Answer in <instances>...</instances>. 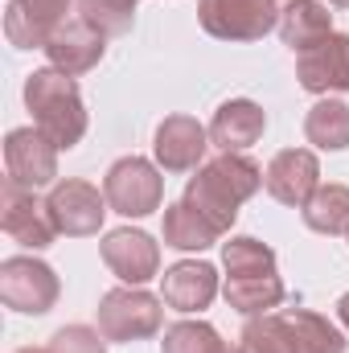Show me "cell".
I'll list each match as a JSON object with an SVG mask.
<instances>
[{"instance_id": "18", "label": "cell", "mask_w": 349, "mask_h": 353, "mask_svg": "<svg viewBox=\"0 0 349 353\" xmlns=\"http://www.w3.org/2000/svg\"><path fill=\"white\" fill-rule=\"evenodd\" d=\"M263 128H267V115H263L259 103L251 99H230L214 111L210 119V144H218L222 152H243L251 144H259Z\"/></svg>"}, {"instance_id": "11", "label": "cell", "mask_w": 349, "mask_h": 353, "mask_svg": "<svg viewBox=\"0 0 349 353\" xmlns=\"http://www.w3.org/2000/svg\"><path fill=\"white\" fill-rule=\"evenodd\" d=\"M70 0H8L4 37L17 50H46L50 37L70 21Z\"/></svg>"}, {"instance_id": "26", "label": "cell", "mask_w": 349, "mask_h": 353, "mask_svg": "<svg viewBox=\"0 0 349 353\" xmlns=\"http://www.w3.org/2000/svg\"><path fill=\"white\" fill-rule=\"evenodd\" d=\"M136 4L140 0H79V12L87 17L90 25H99L107 37H115V33H128L132 29Z\"/></svg>"}, {"instance_id": "7", "label": "cell", "mask_w": 349, "mask_h": 353, "mask_svg": "<svg viewBox=\"0 0 349 353\" xmlns=\"http://www.w3.org/2000/svg\"><path fill=\"white\" fill-rule=\"evenodd\" d=\"M58 275L54 267L41 263V259H29V255H12L0 263V300L4 308L12 312H29V316H41L58 304Z\"/></svg>"}, {"instance_id": "21", "label": "cell", "mask_w": 349, "mask_h": 353, "mask_svg": "<svg viewBox=\"0 0 349 353\" xmlns=\"http://www.w3.org/2000/svg\"><path fill=\"white\" fill-rule=\"evenodd\" d=\"M304 136L321 152H341L349 148V107L341 99H321L304 115Z\"/></svg>"}, {"instance_id": "19", "label": "cell", "mask_w": 349, "mask_h": 353, "mask_svg": "<svg viewBox=\"0 0 349 353\" xmlns=\"http://www.w3.org/2000/svg\"><path fill=\"white\" fill-rule=\"evenodd\" d=\"M333 33V12L321 0H288L279 8V37L283 46H292L296 54L321 46Z\"/></svg>"}, {"instance_id": "4", "label": "cell", "mask_w": 349, "mask_h": 353, "mask_svg": "<svg viewBox=\"0 0 349 353\" xmlns=\"http://www.w3.org/2000/svg\"><path fill=\"white\" fill-rule=\"evenodd\" d=\"M165 325V300H157L144 288H111L99 300V333L107 341H144L161 333Z\"/></svg>"}, {"instance_id": "24", "label": "cell", "mask_w": 349, "mask_h": 353, "mask_svg": "<svg viewBox=\"0 0 349 353\" xmlns=\"http://www.w3.org/2000/svg\"><path fill=\"white\" fill-rule=\"evenodd\" d=\"M243 353H296V329L283 312L251 316L243 329Z\"/></svg>"}, {"instance_id": "10", "label": "cell", "mask_w": 349, "mask_h": 353, "mask_svg": "<svg viewBox=\"0 0 349 353\" xmlns=\"http://www.w3.org/2000/svg\"><path fill=\"white\" fill-rule=\"evenodd\" d=\"M4 169L8 181L25 189H41L58 176V148L37 128H12L4 136Z\"/></svg>"}, {"instance_id": "2", "label": "cell", "mask_w": 349, "mask_h": 353, "mask_svg": "<svg viewBox=\"0 0 349 353\" xmlns=\"http://www.w3.org/2000/svg\"><path fill=\"white\" fill-rule=\"evenodd\" d=\"M222 263H226L222 296L235 312L263 316L283 304V279L275 275V251L267 243L251 234H235L230 243H222Z\"/></svg>"}, {"instance_id": "9", "label": "cell", "mask_w": 349, "mask_h": 353, "mask_svg": "<svg viewBox=\"0 0 349 353\" xmlns=\"http://www.w3.org/2000/svg\"><path fill=\"white\" fill-rule=\"evenodd\" d=\"M0 226H4V234L12 243L33 247V251L50 247L54 234H58V226L50 218V205L37 201L33 189H25L17 181H4V193H0Z\"/></svg>"}, {"instance_id": "3", "label": "cell", "mask_w": 349, "mask_h": 353, "mask_svg": "<svg viewBox=\"0 0 349 353\" xmlns=\"http://www.w3.org/2000/svg\"><path fill=\"white\" fill-rule=\"evenodd\" d=\"M25 107L33 111V128L62 152V148H74L83 136H87V107H83V94L79 83L54 66L46 70H33L25 79Z\"/></svg>"}, {"instance_id": "14", "label": "cell", "mask_w": 349, "mask_h": 353, "mask_svg": "<svg viewBox=\"0 0 349 353\" xmlns=\"http://www.w3.org/2000/svg\"><path fill=\"white\" fill-rule=\"evenodd\" d=\"M206 148H210V128H201L193 115H169V119L157 128V140H152L157 165H161L165 173L201 169Z\"/></svg>"}, {"instance_id": "8", "label": "cell", "mask_w": 349, "mask_h": 353, "mask_svg": "<svg viewBox=\"0 0 349 353\" xmlns=\"http://www.w3.org/2000/svg\"><path fill=\"white\" fill-rule=\"evenodd\" d=\"M46 205H50V218H54L58 234H66V239H90V234H99V226L107 218V197L90 181H79V176L58 181L50 189Z\"/></svg>"}, {"instance_id": "1", "label": "cell", "mask_w": 349, "mask_h": 353, "mask_svg": "<svg viewBox=\"0 0 349 353\" xmlns=\"http://www.w3.org/2000/svg\"><path fill=\"white\" fill-rule=\"evenodd\" d=\"M259 185H263V169L255 161H247L243 152H222V157L206 161L197 169V176H189L181 201H189L201 218H210L226 234L239 218V205L247 197H255Z\"/></svg>"}, {"instance_id": "30", "label": "cell", "mask_w": 349, "mask_h": 353, "mask_svg": "<svg viewBox=\"0 0 349 353\" xmlns=\"http://www.w3.org/2000/svg\"><path fill=\"white\" fill-rule=\"evenodd\" d=\"M329 4H337V8H349V0H329Z\"/></svg>"}, {"instance_id": "29", "label": "cell", "mask_w": 349, "mask_h": 353, "mask_svg": "<svg viewBox=\"0 0 349 353\" xmlns=\"http://www.w3.org/2000/svg\"><path fill=\"white\" fill-rule=\"evenodd\" d=\"M17 353H54V350H37V345H25V350H17Z\"/></svg>"}, {"instance_id": "22", "label": "cell", "mask_w": 349, "mask_h": 353, "mask_svg": "<svg viewBox=\"0 0 349 353\" xmlns=\"http://www.w3.org/2000/svg\"><path fill=\"white\" fill-rule=\"evenodd\" d=\"M283 316L296 329V353H346V333L329 316L308 308H283Z\"/></svg>"}, {"instance_id": "23", "label": "cell", "mask_w": 349, "mask_h": 353, "mask_svg": "<svg viewBox=\"0 0 349 353\" xmlns=\"http://www.w3.org/2000/svg\"><path fill=\"white\" fill-rule=\"evenodd\" d=\"M304 222L317 234H349V185H321L304 205Z\"/></svg>"}, {"instance_id": "31", "label": "cell", "mask_w": 349, "mask_h": 353, "mask_svg": "<svg viewBox=\"0 0 349 353\" xmlns=\"http://www.w3.org/2000/svg\"><path fill=\"white\" fill-rule=\"evenodd\" d=\"M226 353H243V345H226Z\"/></svg>"}, {"instance_id": "13", "label": "cell", "mask_w": 349, "mask_h": 353, "mask_svg": "<svg viewBox=\"0 0 349 353\" xmlns=\"http://www.w3.org/2000/svg\"><path fill=\"white\" fill-rule=\"evenodd\" d=\"M103 50H107V33L99 29V25H90L87 17L79 12V17H70L54 37H50V46H46V58H50V66L54 70H62V74H87L94 70L99 62H103Z\"/></svg>"}, {"instance_id": "28", "label": "cell", "mask_w": 349, "mask_h": 353, "mask_svg": "<svg viewBox=\"0 0 349 353\" xmlns=\"http://www.w3.org/2000/svg\"><path fill=\"white\" fill-rule=\"evenodd\" d=\"M337 316H341V325H346V333H349V292L337 300Z\"/></svg>"}, {"instance_id": "25", "label": "cell", "mask_w": 349, "mask_h": 353, "mask_svg": "<svg viewBox=\"0 0 349 353\" xmlns=\"http://www.w3.org/2000/svg\"><path fill=\"white\" fill-rule=\"evenodd\" d=\"M161 353H226V341L206 321H177L173 329H165Z\"/></svg>"}, {"instance_id": "15", "label": "cell", "mask_w": 349, "mask_h": 353, "mask_svg": "<svg viewBox=\"0 0 349 353\" xmlns=\"http://www.w3.org/2000/svg\"><path fill=\"white\" fill-rule=\"evenodd\" d=\"M296 79L312 94L349 90V33H329L321 46L296 54Z\"/></svg>"}, {"instance_id": "20", "label": "cell", "mask_w": 349, "mask_h": 353, "mask_svg": "<svg viewBox=\"0 0 349 353\" xmlns=\"http://www.w3.org/2000/svg\"><path fill=\"white\" fill-rule=\"evenodd\" d=\"M161 234H165V243H169V247H177V251H206V247H214V243L222 239V230H218L210 218H201L189 201L165 205Z\"/></svg>"}, {"instance_id": "17", "label": "cell", "mask_w": 349, "mask_h": 353, "mask_svg": "<svg viewBox=\"0 0 349 353\" xmlns=\"http://www.w3.org/2000/svg\"><path fill=\"white\" fill-rule=\"evenodd\" d=\"M214 296H218V271L210 263L185 259L161 275V300L177 312H201L214 304Z\"/></svg>"}, {"instance_id": "27", "label": "cell", "mask_w": 349, "mask_h": 353, "mask_svg": "<svg viewBox=\"0 0 349 353\" xmlns=\"http://www.w3.org/2000/svg\"><path fill=\"white\" fill-rule=\"evenodd\" d=\"M50 350L54 353H107V337L94 333L87 325H66L50 337Z\"/></svg>"}, {"instance_id": "5", "label": "cell", "mask_w": 349, "mask_h": 353, "mask_svg": "<svg viewBox=\"0 0 349 353\" xmlns=\"http://www.w3.org/2000/svg\"><path fill=\"white\" fill-rule=\"evenodd\" d=\"M103 197L115 214L123 218H148L152 210H161L165 201V176L161 165L144 161V157H123L115 161L103 176Z\"/></svg>"}, {"instance_id": "12", "label": "cell", "mask_w": 349, "mask_h": 353, "mask_svg": "<svg viewBox=\"0 0 349 353\" xmlns=\"http://www.w3.org/2000/svg\"><path fill=\"white\" fill-rule=\"evenodd\" d=\"M263 189L279 201V205H292V210H304L308 197L321 189V165H317V152L308 148H283L267 173H263Z\"/></svg>"}, {"instance_id": "6", "label": "cell", "mask_w": 349, "mask_h": 353, "mask_svg": "<svg viewBox=\"0 0 349 353\" xmlns=\"http://www.w3.org/2000/svg\"><path fill=\"white\" fill-rule=\"evenodd\" d=\"M197 21L218 41H259L279 29L275 0H197Z\"/></svg>"}, {"instance_id": "16", "label": "cell", "mask_w": 349, "mask_h": 353, "mask_svg": "<svg viewBox=\"0 0 349 353\" xmlns=\"http://www.w3.org/2000/svg\"><path fill=\"white\" fill-rule=\"evenodd\" d=\"M99 251H103V263L111 267L123 283H132V288L148 283L161 271V247L144 230H111Z\"/></svg>"}]
</instances>
